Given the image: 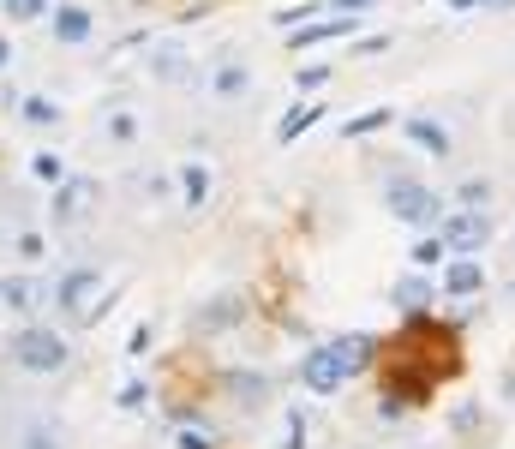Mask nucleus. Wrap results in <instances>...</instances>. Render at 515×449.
Wrapping results in <instances>:
<instances>
[{"instance_id":"6ab92c4d","label":"nucleus","mask_w":515,"mask_h":449,"mask_svg":"<svg viewBox=\"0 0 515 449\" xmlns=\"http://www.w3.org/2000/svg\"><path fill=\"white\" fill-rule=\"evenodd\" d=\"M180 192H186V204H204V198H210V174H204L198 162H186V168H180Z\"/></svg>"},{"instance_id":"7ed1b4c3","label":"nucleus","mask_w":515,"mask_h":449,"mask_svg":"<svg viewBox=\"0 0 515 449\" xmlns=\"http://www.w3.org/2000/svg\"><path fill=\"white\" fill-rule=\"evenodd\" d=\"M12 360H18L24 372H60V366H66V336H54V330H42V324H24V330L12 336Z\"/></svg>"},{"instance_id":"2f4dec72","label":"nucleus","mask_w":515,"mask_h":449,"mask_svg":"<svg viewBox=\"0 0 515 449\" xmlns=\"http://www.w3.org/2000/svg\"><path fill=\"white\" fill-rule=\"evenodd\" d=\"M180 449H216V444H210L204 432H186V438H180Z\"/></svg>"},{"instance_id":"2eb2a0df","label":"nucleus","mask_w":515,"mask_h":449,"mask_svg":"<svg viewBox=\"0 0 515 449\" xmlns=\"http://www.w3.org/2000/svg\"><path fill=\"white\" fill-rule=\"evenodd\" d=\"M228 396H234L240 408H264V396H270V384H264L258 372H234V378H228Z\"/></svg>"},{"instance_id":"393cba45","label":"nucleus","mask_w":515,"mask_h":449,"mask_svg":"<svg viewBox=\"0 0 515 449\" xmlns=\"http://www.w3.org/2000/svg\"><path fill=\"white\" fill-rule=\"evenodd\" d=\"M30 168H36V180H48V186H60V180H66V174H60V156H36Z\"/></svg>"},{"instance_id":"5701e85b","label":"nucleus","mask_w":515,"mask_h":449,"mask_svg":"<svg viewBox=\"0 0 515 449\" xmlns=\"http://www.w3.org/2000/svg\"><path fill=\"white\" fill-rule=\"evenodd\" d=\"M444 258H450V246H444L438 234H432V240H414V264H444Z\"/></svg>"},{"instance_id":"c756f323","label":"nucleus","mask_w":515,"mask_h":449,"mask_svg":"<svg viewBox=\"0 0 515 449\" xmlns=\"http://www.w3.org/2000/svg\"><path fill=\"white\" fill-rule=\"evenodd\" d=\"M474 420H480V408H474V402H462V408H456V414H450V426H456V432H468V426H474Z\"/></svg>"},{"instance_id":"9d476101","label":"nucleus","mask_w":515,"mask_h":449,"mask_svg":"<svg viewBox=\"0 0 515 449\" xmlns=\"http://www.w3.org/2000/svg\"><path fill=\"white\" fill-rule=\"evenodd\" d=\"M444 294H456V300H468V294H480L486 288V270L474 264V258H456V264H444V282H438Z\"/></svg>"},{"instance_id":"7c9ffc66","label":"nucleus","mask_w":515,"mask_h":449,"mask_svg":"<svg viewBox=\"0 0 515 449\" xmlns=\"http://www.w3.org/2000/svg\"><path fill=\"white\" fill-rule=\"evenodd\" d=\"M384 48H390V36H360L354 42V54H384Z\"/></svg>"},{"instance_id":"39448f33","label":"nucleus","mask_w":515,"mask_h":449,"mask_svg":"<svg viewBox=\"0 0 515 449\" xmlns=\"http://www.w3.org/2000/svg\"><path fill=\"white\" fill-rule=\"evenodd\" d=\"M384 204H390V216H402V222H414V228L438 222V192L420 186V180H390V186H384Z\"/></svg>"},{"instance_id":"20e7f679","label":"nucleus","mask_w":515,"mask_h":449,"mask_svg":"<svg viewBox=\"0 0 515 449\" xmlns=\"http://www.w3.org/2000/svg\"><path fill=\"white\" fill-rule=\"evenodd\" d=\"M438 240H444L456 258H474V252L492 246V216H486V210H456V216H444Z\"/></svg>"},{"instance_id":"ddd939ff","label":"nucleus","mask_w":515,"mask_h":449,"mask_svg":"<svg viewBox=\"0 0 515 449\" xmlns=\"http://www.w3.org/2000/svg\"><path fill=\"white\" fill-rule=\"evenodd\" d=\"M318 120H324V102H300V108H288V114H282V126H276V144H294V138H300V132H312Z\"/></svg>"},{"instance_id":"bb28decb","label":"nucleus","mask_w":515,"mask_h":449,"mask_svg":"<svg viewBox=\"0 0 515 449\" xmlns=\"http://www.w3.org/2000/svg\"><path fill=\"white\" fill-rule=\"evenodd\" d=\"M234 312H240V306H234V300H222V306H204V312H198V324H228Z\"/></svg>"},{"instance_id":"a211bd4d","label":"nucleus","mask_w":515,"mask_h":449,"mask_svg":"<svg viewBox=\"0 0 515 449\" xmlns=\"http://www.w3.org/2000/svg\"><path fill=\"white\" fill-rule=\"evenodd\" d=\"M210 96H246V66H240V60H228V66L210 78Z\"/></svg>"},{"instance_id":"9b49d317","label":"nucleus","mask_w":515,"mask_h":449,"mask_svg":"<svg viewBox=\"0 0 515 449\" xmlns=\"http://www.w3.org/2000/svg\"><path fill=\"white\" fill-rule=\"evenodd\" d=\"M36 300H42V282L36 276H6L0 282V306L6 312H36Z\"/></svg>"},{"instance_id":"f257e3e1","label":"nucleus","mask_w":515,"mask_h":449,"mask_svg":"<svg viewBox=\"0 0 515 449\" xmlns=\"http://www.w3.org/2000/svg\"><path fill=\"white\" fill-rule=\"evenodd\" d=\"M456 366H462V348H456V336L438 330L432 318H414V324L384 348V378H390V396H402V402L432 396L444 378H456Z\"/></svg>"},{"instance_id":"f3484780","label":"nucleus","mask_w":515,"mask_h":449,"mask_svg":"<svg viewBox=\"0 0 515 449\" xmlns=\"http://www.w3.org/2000/svg\"><path fill=\"white\" fill-rule=\"evenodd\" d=\"M426 300H432V282H426V276H402L396 306H402V312H426Z\"/></svg>"},{"instance_id":"f8f14e48","label":"nucleus","mask_w":515,"mask_h":449,"mask_svg":"<svg viewBox=\"0 0 515 449\" xmlns=\"http://www.w3.org/2000/svg\"><path fill=\"white\" fill-rule=\"evenodd\" d=\"M336 36H354V12H336V18H318L294 36V48H312V42H336Z\"/></svg>"},{"instance_id":"1a4fd4ad","label":"nucleus","mask_w":515,"mask_h":449,"mask_svg":"<svg viewBox=\"0 0 515 449\" xmlns=\"http://www.w3.org/2000/svg\"><path fill=\"white\" fill-rule=\"evenodd\" d=\"M90 204H96V180H60V192H54V216H60V222L84 216Z\"/></svg>"},{"instance_id":"473e14b6","label":"nucleus","mask_w":515,"mask_h":449,"mask_svg":"<svg viewBox=\"0 0 515 449\" xmlns=\"http://www.w3.org/2000/svg\"><path fill=\"white\" fill-rule=\"evenodd\" d=\"M336 12H366V6H378V0H330Z\"/></svg>"},{"instance_id":"423d86ee","label":"nucleus","mask_w":515,"mask_h":449,"mask_svg":"<svg viewBox=\"0 0 515 449\" xmlns=\"http://www.w3.org/2000/svg\"><path fill=\"white\" fill-rule=\"evenodd\" d=\"M300 384H306L312 396H336V390L348 384V372H342L336 348H312V354L300 360Z\"/></svg>"},{"instance_id":"aec40b11","label":"nucleus","mask_w":515,"mask_h":449,"mask_svg":"<svg viewBox=\"0 0 515 449\" xmlns=\"http://www.w3.org/2000/svg\"><path fill=\"white\" fill-rule=\"evenodd\" d=\"M18 449H60V432H54L48 420H30V426L18 432Z\"/></svg>"},{"instance_id":"72a5a7b5","label":"nucleus","mask_w":515,"mask_h":449,"mask_svg":"<svg viewBox=\"0 0 515 449\" xmlns=\"http://www.w3.org/2000/svg\"><path fill=\"white\" fill-rule=\"evenodd\" d=\"M6 54H12V48H6V36H0V66H6Z\"/></svg>"},{"instance_id":"f03ea898","label":"nucleus","mask_w":515,"mask_h":449,"mask_svg":"<svg viewBox=\"0 0 515 449\" xmlns=\"http://www.w3.org/2000/svg\"><path fill=\"white\" fill-rule=\"evenodd\" d=\"M54 306H60V318L66 324H96L108 306H114V282L102 276V270H66L60 282H54Z\"/></svg>"},{"instance_id":"412c9836","label":"nucleus","mask_w":515,"mask_h":449,"mask_svg":"<svg viewBox=\"0 0 515 449\" xmlns=\"http://www.w3.org/2000/svg\"><path fill=\"white\" fill-rule=\"evenodd\" d=\"M384 126H390V108H372V114H354L342 132H348V138H372V132H384Z\"/></svg>"},{"instance_id":"dca6fc26","label":"nucleus","mask_w":515,"mask_h":449,"mask_svg":"<svg viewBox=\"0 0 515 449\" xmlns=\"http://www.w3.org/2000/svg\"><path fill=\"white\" fill-rule=\"evenodd\" d=\"M54 36H60V42H84V36H90V12H84V6H60V12H54Z\"/></svg>"},{"instance_id":"b1692460","label":"nucleus","mask_w":515,"mask_h":449,"mask_svg":"<svg viewBox=\"0 0 515 449\" xmlns=\"http://www.w3.org/2000/svg\"><path fill=\"white\" fill-rule=\"evenodd\" d=\"M108 138H114V144H132V138H138V120H132V114H108Z\"/></svg>"},{"instance_id":"4be33fe9","label":"nucleus","mask_w":515,"mask_h":449,"mask_svg":"<svg viewBox=\"0 0 515 449\" xmlns=\"http://www.w3.org/2000/svg\"><path fill=\"white\" fill-rule=\"evenodd\" d=\"M18 114H24V120H36V126L60 120V108H54V102H42V96H24V102H18Z\"/></svg>"},{"instance_id":"4468645a","label":"nucleus","mask_w":515,"mask_h":449,"mask_svg":"<svg viewBox=\"0 0 515 449\" xmlns=\"http://www.w3.org/2000/svg\"><path fill=\"white\" fill-rule=\"evenodd\" d=\"M402 132H408V138H414L420 150H432V156H450V132H444L438 120H408Z\"/></svg>"},{"instance_id":"a878e982","label":"nucleus","mask_w":515,"mask_h":449,"mask_svg":"<svg viewBox=\"0 0 515 449\" xmlns=\"http://www.w3.org/2000/svg\"><path fill=\"white\" fill-rule=\"evenodd\" d=\"M456 198H462V204H468V210H480V204H486V198H492V186H486V180H468V186H462V192H456Z\"/></svg>"},{"instance_id":"6e6552de","label":"nucleus","mask_w":515,"mask_h":449,"mask_svg":"<svg viewBox=\"0 0 515 449\" xmlns=\"http://www.w3.org/2000/svg\"><path fill=\"white\" fill-rule=\"evenodd\" d=\"M150 72H156V78H168V84H192V60H186V48H180V42L150 48Z\"/></svg>"},{"instance_id":"0eeeda50","label":"nucleus","mask_w":515,"mask_h":449,"mask_svg":"<svg viewBox=\"0 0 515 449\" xmlns=\"http://www.w3.org/2000/svg\"><path fill=\"white\" fill-rule=\"evenodd\" d=\"M330 348H336V360H342V372H348V378H354V372H366V366L378 360V336H366V330H354V336H336Z\"/></svg>"},{"instance_id":"cd10ccee","label":"nucleus","mask_w":515,"mask_h":449,"mask_svg":"<svg viewBox=\"0 0 515 449\" xmlns=\"http://www.w3.org/2000/svg\"><path fill=\"white\" fill-rule=\"evenodd\" d=\"M6 12H12V18H42L48 0H6Z\"/></svg>"},{"instance_id":"c85d7f7f","label":"nucleus","mask_w":515,"mask_h":449,"mask_svg":"<svg viewBox=\"0 0 515 449\" xmlns=\"http://www.w3.org/2000/svg\"><path fill=\"white\" fill-rule=\"evenodd\" d=\"M318 84H330V66H300V90H318Z\"/></svg>"}]
</instances>
